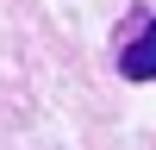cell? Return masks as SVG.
Segmentation results:
<instances>
[{
  "instance_id": "cell-1",
  "label": "cell",
  "mask_w": 156,
  "mask_h": 150,
  "mask_svg": "<svg viewBox=\"0 0 156 150\" xmlns=\"http://www.w3.org/2000/svg\"><path fill=\"white\" fill-rule=\"evenodd\" d=\"M112 62L125 81H156V12H125L119 38H112Z\"/></svg>"
}]
</instances>
